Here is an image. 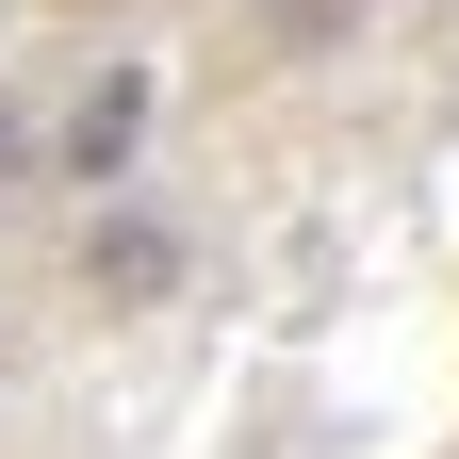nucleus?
I'll list each match as a JSON object with an SVG mask.
<instances>
[{
  "mask_svg": "<svg viewBox=\"0 0 459 459\" xmlns=\"http://www.w3.org/2000/svg\"><path fill=\"white\" fill-rule=\"evenodd\" d=\"M33 164H49V132H33L17 99H0V181H33Z\"/></svg>",
  "mask_w": 459,
  "mask_h": 459,
  "instance_id": "3",
  "label": "nucleus"
},
{
  "mask_svg": "<svg viewBox=\"0 0 459 459\" xmlns=\"http://www.w3.org/2000/svg\"><path fill=\"white\" fill-rule=\"evenodd\" d=\"M164 279H181V230H148V213H99V230H82V296H115V312H148Z\"/></svg>",
  "mask_w": 459,
  "mask_h": 459,
  "instance_id": "2",
  "label": "nucleus"
},
{
  "mask_svg": "<svg viewBox=\"0 0 459 459\" xmlns=\"http://www.w3.org/2000/svg\"><path fill=\"white\" fill-rule=\"evenodd\" d=\"M132 148H148V66H99L49 115V164H66V181H132Z\"/></svg>",
  "mask_w": 459,
  "mask_h": 459,
  "instance_id": "1",
  "label": "nucleus"
}]
</instances>
